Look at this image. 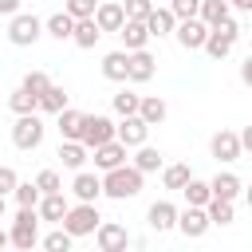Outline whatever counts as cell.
<instances>
[{
	"label": "cell",
	"mask_w": 252,
	"mask_h": 252,
	"mask_svg": "<svg viewBox=\"0 0 252 252\" xmlns=\"http://www.w3.org/2000/svg\"><path fill=\"white\" fill-rule=\"evenodd\" d=\"M142 181H146V173L130 161V165H118V169H106L102 173V197H110V201H130V197H138L142 193Z\"/></svg>",
	"instance_id": "1"
},
{
	"label": "cell",
	"mask_w": 252,
	"mask_h": 252,
	"mask_svg": "<svg viewBox=\"0 0 252 252\" xmlns=\"http://www.w3.org/2000/svg\"><path fill=\"white\" fill-rule=\"evenodd\" d=\"M39 209L35 205H20V213H16V220H12V248H20V252H32L35 244H39Z\"/></svg>",
	"instance_id": "2"
},
{
	"label": "cell",
	"mask_w": 252,
	"mask_h": 252,
	"mask_svg": "<svg viewBox=\"0 0 252 252\" xmlns=\"http://www.w3.org/2000/svg\"><path fill=\"white\" fill-rule=\"evenodd\" d=\"M98 224H102V213H98L94 201H79V205H71L67 217H63V228H67L71 236H94Z\"/></svg>",
	"instance_id": "3"
},
{
	"label": "cell",
	"mask_w": 252,
	"mask_h": 252,
	"mask_svg": "<svg viewBox=\"0 0 252 252\" xmlns=\"http://www.w3.org/2000/svg\"><path fill=\"white\" fill-rule=\"evenodd\" d=\"M43 134H47V126H43V118L35 110L32 114H16V126H12L16 150H39L43 146Z\"/></svg>",
	"instance_id": "4"
},
{
	"label": "cell",
	"mask_w": 252,
	"mask_h": 252,
	"mask_svg": "<svg viewBox=\"0 0 252 252\" xmlns=\"http://www.w3.org/2000/svg\"><path fill=\"white\" fill-rule=\"evenodd\" d=\"M43 32H47V28H43V20H39V16H32V12H16V16H12V24H8V39H12L16 47H32Z\"/></svg>",
	"instance_id": "5"
},
{
	"label": "cell",
	"mask_w": 252,
	"mask_h": 252,
	"mask_svg": "<svg viewBox=\"0 0 252 252\" xmlns=\"http://www.w3.org/2000/svg\"><path fill=\"white\" fill-rule=\"evenodd\" d=\"M236 39H240V24L236 20H224V24H217V28H209V39H205V51L213 55V59H224L232 47H236Z\"/></svg>",
	"instance_id": "6"
},
{
	"label": "cell",
	"mask_w": 252,
	"mask_h": 252,
	"mask_svg": "<svg viewBox=\"0 0 252 252\" xmlns=\"http://www.w3.org/2000/svg\"><path fill=\"white\" fill-rule=\"evenodd\" d=\"M110 138H118V126H114L106 114H87V118H83L79 142H83L87 150H94V146H102V142H110Z\"/></svg>",
	"instance_id": "7"
},
{
	"label": "cell",
	"mask_w": 252,
	"mask_h": 252,
	"mask_svg": "<svg viewBox=\"0 0 252 252\" xmlns=\"http://www.w3.org/2000/svg\"><path fill=\"white\" fill-rule=\"evenodd\" d=\"M209 228H213V220H209V209H205V205H185V209L177 213V232H181V236L201 240Z\"/></svg>",
	"instance_id": "8"
},
{
	"label": "cell",
	"mask_w": 252,
	"mask_h": 252,
	"mask_svg": "<svg viewBox=\"0 0 252 252\" xmlns=\"http://www.w3.org/2000/svg\"><path fill=\"white\" fill-rule=\"evenodd\" d=\"M173 39H177L185 51H201V47H205V39H209V24H205L201 16H193V20H177Z\"/></svg>",
	"instance_id": "9"
},
{
	"label": "cell",
	"mask_w": 252,
	"mask_h": 252,
	"mask_svg": "<svg viewBox=\"0 0 252 252\" xmlns=\"http://www.w3.org/2000/svg\"><path fill=\"white\" fill-rule=\"evenodd\" d=\"M146 138H150V122H146L142 114H126V118L118 122V142H122L126 150H138Z\"/></svg>",
	"instance_id": "10"
},
{
	"label": "cell",
	"mask_w": 252,
	"mask_h": 252,
	"mask_svg": "<svg viewBox=\"0 0 252 252\" xmlns=\"http://www.w3.org/2000/svg\"><path fill=\"white\" fill-rule=\"evenodd\" d=\"M240 134L236 130H217L213 138H209V154L217 158V161H236L240 158Z\"/></svg>",
	"instance_id": "11"
},
{
	"label": "cell",
	"mask_w": 252,
	"mask_h": 252,
	"mask_svg": "<svg viewBox=\"0 0 252 252\" xmlns=\"http://www.w3.org/2000/svg\"><path fill=\"white\" fill-rule=\"evenodd\" d=\"M94 240H98V248H102V252H126L130 232H126L118 220H102V224L94 228Z\"/></svg>",
	"instance_id": "12"
},
{
	"label": "cell",
	"mask_w": 252,
	"mask_h": 252,
	"mask_svg": "<svg viewBox=\"0 0 252 252\" xmlns=\"http://www.w3.org/2000/svg\"><path fill=\"white\" fill-rule=\"evenodd\" d=\"M177 205L173 201H154L150 209H146V224L154 228V232H169V228H177Z\"/></svg>",
	"instance_id": "13"
},
{
	"label": "cell",
	"mask_w": 252,
	"mask_h": 252,
	"mask_svg": "<svg viewBox=\"0 0 252 252\" xmlns=\"http://www.w3.org/2000/svg\"><path fill=\"white\" fill-rule=\"evenodd\" d=\"M94 24L102 28V32H122V24H126V8L118 4V0H98V8H94Z\"/></svg>",
	"instance_id": "14"
},
{
	"label": "cell",
	"mask_w": 252,
	"mask_h": 252,
	"mask_svg": "<svg viewBox=\"0 0 252 252\" xmlns=\"http://www.w3.org/2000/svg\"><path fill=\"white\" fill-rule=\"evenodd\" d=\"M94 154V169H118V165H126V146L118 142V138H110V142H102V146H94L91 150Z\"/></svg>",
	"instance_id": "15"
},
{
	"label": "cell",
	"mask_w": 252,
	"mask_h": 252,
	"mask_svg": "<svg viewBox=\"0 0 252 252\" xmlns=\"http://www.w3.org/2000/svg\"><path fill=\"white\" fill-rule=\"evenodd\" d=\"M55 158H59L67 169H75V173H79V169H83V161L91 158V150H87L79 138H59V154H55Z\"/></svg>",
	"instance_id": "16"
},
{
	"label": "cell",
	"mask_w": 252,
	"mask_h": 252,
	"mask_svg": "<svg viewBox=\"0 0 252 252\" xmlns=\"http://www.w3.org/2000/svg\"><path fill=\"white\" fill-rule=\"evenodd\" d=\"M71 193H75V201H98V197H102V177L79 169L75 181H71Z\"/></svg>",
	"instance_id": "17"
},
{
	"label": "cell",
	"mask_w": 252,
	"mask_h": 252,
	"mask_svg": "<svg viewBox=\"0 0 252 252\" xmlns=\"http://www.w3.org/2000/svg\"><path fill=\"white\" fill-rule=\"evenodd\" d=\"M118 39H122V47H126V51H138V47H146L154 35H150L146 20H126V24H122V32H118Z\"/></svg>",
	"instance_id": "18"
},
{
	"label": "cell",
	"mask_w": 252,
	"mask_h": 252,
	"mask_svg": "<svg viewBox=\"0 0 252 252\" xmlns=\"http://www.w3.org/2000/svg\"><path fill=\"white\" fill-rule=\"evenodd\" d=\"M154 71H158V59H154L146 47L130 51V83H150V79H154Z\"/></svg>",
	"instance_id": "19"
},
{
	"label": "cell",
	"mask_w": 252,
	"mask_h": 252,
	"mask_svg": "<svg viewBox=\"0 0 252 252\" xmlns=\"http://www.w3.org/2000/svg\"><path fill=\"white\" fill-rule=\"evenodd\" d=\"M35 209H39V217H43V220H55V224H63V217H67L71 201H67V197H63V189H59V193H43Z\"/></svg>",
	"instance_id": "20"
},
{
	"label": "cell",
	"mask_w": 252,
	"mask_h": 252,
	"mask_svg": "<svg viewBox=\"0 0 252 252\" xmlns=\"http://www.w3.org/2000/svg\"><path fill=\"white\" fill-rule=\"evenodd\" d=\"M102 75L110 83H126L130 79V51H110L102 55Z\"/></svg>",
	"instance_id": "21"
},
{
	"label": "cell",
	"mask_w": 252,
	"mask_h": 252,
	"mask_svg": "<svg viewBox=\"0 0 252 252\" xmlns=\"http://www.w3.org/2000/svg\"><path fill=\"white\" fill-rule=\"evenodd\" d=\"M146 28H150V35H173V32H177L173 8H154V12L146 16Z\"/></svg>",
	"instance_id": "22"
},
{
	"label": "cell",
	"mask_w": 252,
	"mask_h": 252,
	"mask_svg": "<svg viewBox=\"0 0 252 252\" xmlns=\"http://www.w3.org/2000/svg\"><path fill=\"white\" fill-rule=\"evenodd\" d=\"M43 28H47V35H51V39H59V43H63V39H71V35H75V16L63 8V12L47 16V20H43Z\"/></svg>",
	"instance_id": "23"
},
{
	"label": "cell",
	"mask_w": 252,
	"mask_h": 252,
	"mask_svg": "<svg viewBox=\"0 0 252 252\" xmlns=\"http://www.w3.org/2000/svg\"><path fill=\"white\" fill-rule=\"evenodd\" d=\"M83 110H75V106H67V110H59L55 114V126H59V138H79L83 134Z\"/></svg>",
	"instance_id": "24"
},
{
	"label": "cell",
	"mask_w": 252,
	"mask_h": 252,
	"mask_svg": "<svg viewBox=\"0 0 252 252\" xmlns=\"http://www.w3.org/2000/svg\"><path fill=\"white\" fill-rule=\"evenodd\" d=\"M138 114H142L150 126H161V122H165V114H169V106H165V98H158V94H142Z\"/></svg>",
	"instance_id": "25"
},
{
	"label": "cell",
	"mask_w": 252,
	"mask_h": 252,
	"mask_svg": "<svg viewBox=\"0 0 252 252\" xmlns=\"http://www.w3.org/2000/svg\"><path fill=\"white\" fill-rule=\"evenodd\" d=\"M201 20H205L209 28H217V24L232 20V4H228V0H201Z\"/></svg>",
	"instance_id": "26"
},
{
	"label": "cell",
	"mask_w": 252,
	"mask_h": 252,
	"mask_svg": "<svg viewBox=\"0 0 252 252\" xmlns=\"http://www.w3.org/2000/svg\"><path fill=\"white\" fill-rule=\"evenodd\" d=\"M98 35H102V28L94 24V16L75 20V35H71V39H75L79 47H94V43H98Z\"/></svg>",
	"instance_id": "27"
},
{
	"label": "cell",
	"mask_w": 252,
	"mask_h": 252,
	"mask_svg": "<svg viewBox=\"0 0 252 252\" xmlns=\"http://www.w3.org/2000/svg\"><path fill=\"white\" fill-rule=\"evenodd\" d=\"M189 177H193V169H189L185 161H173V165H161V185H165V189H177V193H181Z\"/></svg>",
	"instance_id": "28"
},
{
	"label": "cell",
	"mask_w": 252,
	"mask_h": 252,
	"mask_svg": "<svg viewBox=\"0 0 252 252\" xmlns=\"http://www.w3.org/2000/svg\"><path fill=\"white\" fill-rule=\"evenodd\" d=\"M8 106H12L16 114H32V110H39V94H32V91L20 83V87L8 94Z\"/></svg>",
	"instance_id": "29"
},
{
	"label": "cell",
	"mask_w": 252,
	"mask_h": 252,
	"mask_svg": "<svg viewBox=\"0 0 252 252\" xmlns=\"http://www.w3.org/2000/svg\"><path fill=\"white\" fill-rule=\"evenodd\" d=\"M209 185H213V197H228V201H236V197H240V189H244L236 173H217Z\"/></svg>",
	"instance_id": "30"
},
{
	"label": "cell",
	"mask_w": 252,
	"mask_h": 252,
	"mask_svg": "<svg viewBox=\"0 0 252 252\" xmlns=\"http://www.w3.org/2000/svg\"><path fill=\"white\" fill-rule=\"evenodd\" d=\"M39 110H43V114H59V110H67V91L51 83V87L39 94Z\"/></svg>",
	"instance_id": "31"
},
{
	"label": "cell",
	"mask_w": 252,
	"mask_h": 252,
	"mask_svg": "<svg viewBox=\"0 0 252 252\" xmlns=\"http://www.w3.org/2000/svg\"><path fill=\"white\" fill-rule=\"evenodd\" d=\"M134 165H138L142 173H158V169L165 165V158H161L154 146H146V142H142V146H138V154H134Z\"/></svg>",
	"instance_id": "32"
},
{
	"label": "cell",
	"mask_w": 252,
	"mask_h": 252,
	"mask_svg": "<svg viewBox=\"0 0 252 252\" xmlns=\"http://www.w3.org/2000/svg\"><path fill=\"white\" fill-rule=\"evenodd\" d=\"M181 193H185V201H189V205H209V201H213V185H209V181H201V177H189Z\"/></svg>",
	"instance_id": "33"
},
{
	"label": "cell",
	"mask_w": 252,
	"mask_h": 252,
	"mask_svg": "<svg viewBox=\"0 0 252 252\" xmlns=\"http://www.w3.org/2000/svg\"><path fill=\"white\" fill-rule=\"evenodd\" d=\"M205 209H209V220H213V224H232V217H236V209H232L228 197H213Z\"/></svg>",
	"instance_id": "34"
},
{
	"label": "cell",
	"mask_w": 252,
	"mask_h": 252,
	"mask_svg": "<svg viewBox=\"0 0 252 252\" xmlns=\"http://www.w3.org/2000/svg\"><path fill=\"white\" fill-rule=\"evenodd\" d=\"M138 106H142V94H134V91H118V94H114V114H118V118L138 114Z\"/></svg>",
	"instance_id": "35"
},
{
	"label": "cell",
	"mask_w": 252,
	"mask_h": 252,
	"mask_svg": "<svg viewBox=\"0 0 252 252\" xmlns=\"http://www.w3.org/2000/svg\"><path fill=\"white\" fill-rule=\"evenodd\" d=\"M47 252H71V244H75V236L67 232V228H55V232H47L43 240H39Z\"/></svg>",
	"instance_id": "36"
},
{
	"label": "cell",
	"mask_w": 252,
	"mask_h": 252,
	"mask_svg": "<svg viewBox=\"0 0 252 252\" xmlns=\"http://www.w3.org/2000/svg\"><path fill=\"white\" fill-rule=\"evenodd\" d=\"M12 197H16V205H39V197H43V189H39L35 181H20V185L12 189Z\"/></svg>",
	"instance_id": "37"
},
{
	"label": "cell",
	"mask_w": 252,
	"mask_h": 252,
	"mask_svg": "<svg viewBox=\"0 0 252 252\" xmlns=\"http://www.w3.org/2000/svg\"><path fill=\"white\" fill-rule=\"evenodd\" d=\"M35 185H39L43 193H59V189H63V177H59L55 169H39V173H35Z\"/></svg>",
	"instance_id": "38"
},
{
	"label": "cell",
	"mask_w": 252,
	"mask_h": 252,
	"mask_svg": "<svg viewBox=\"0 0 252 252\" xmlns=\"http://www.w3.org/2000/svg\"><path fill=\"white\" fill-rule=\"evenodd\" d=\"M122 8H126V20H146L154 12V0H122Z\"/></svg>",
	"instance_id": "39"
},
{
	"label": "cell",
	"mask_w": 252,
	"mask_h": 252,
	"mask_svg": "<svg viewBox=\"0 0 252 252\" xmlns=\"http://www.w3.org/2000/svg\"><path fill=\"white\" fill-rule=\"evenodd\" d=\"M24 87H28L32 94H43V91L51 87V79H47V71H28V75H24Z\"/></svg>",
	"instance_id": "40"
},
{
	"label": "cell",
	"mask_w": 252,
	"mask_h": 252,
	"mask_svg": "<svg viewBox=\"0 0 252 252\" xmlns=\"http://www.w3.org/2000/svg\"><path fill=\"white\" fill-rule=\"evenodd\" d=\"M169 8H173L177 20H193V16H201V0H173Z\"/></svg>",
	"instance_id": "41"
},
{
	"label": "cell",
	"mask_w": 252,
	"mask_h": 252,
	"mask_svg": "<svg viewBox=\"0 0 252 252\" xmlns=\"http://www.w3.org/2000/svg\"><path fill=\"white\" fill-rule=\"evenodd\" d=\"M94 8H98V0H67V12H71L75 20H83V16H94Z\"/></svg>",
	"instance_id": "42"
},
{
	"label": "cell",
	"mask_w": 252,
	"mask_h": 252,
	"mask_svg": "<svg viewBox=\"0 0 252 252\" xmlns=\"http://www.w3.org/2000/svg\"><path fill=\"white\" fill-rule=\"evenodd\" d=\"M16 185H20V177H16V169H12V165H0V193L8 197V193H12Z\"/></svg>",
	"instance_id": "43"
},
{
	"label": "cell",
	"mask_w": 252,
	"mask_h": 252,
	"mask_svg": "<svg viewBox=\"0 0 252 252\" xmlns=\"http://www.w3.org/2000/svg\"><path fill=\"white\" fill-rule=\"evenodd\" d=\"M240 83H244V87H252V55L240 63Z\"/></svg>",
	"instance_id": "44"
},
{
	"label": "cell",
	"mask_w": 252,
	"mask_h": 252,
	"mask_svg": "<svg viewBox=\"0 0 252 252\" xmlns=\"http://www.w3.org/2000/svg\"><path fill=\"white\" fill-rule=\"evenodd\" d=\"M20 12V0H0V16H16Z\"/></svg>",
	"instance_id": "45"
},
{
	"label": "cell",
	"mask_w": 252,
	"mask_h": 252,
	"mask_svg": "<svg viewBox=\"0 0 252 252\" xmlns=\"http://www.w3.org/2000/svg\"><path fill=\"white\" fill-rule=\"evenodd\" d=\"M240 146L252 154V126H244V130H240Z\"/></svg>",
	"instance_id": "46"
},
{
	"label": "cell",
	"mask_w": 252,
	"mask_h": 252,
	"mask_svg": "<svg viewBox=\"0 0 252 252\" xmlns=\"http://www.w3.org/2000/svg\"><path fill=\"white\" fill-rule=\"evenodd\" d=\"M228 4H232L236 12H252V0H228Z\"/></svg>",
	"instance_id": "47"
},
{
	"label": "cell",
	"mask_w": 252,
	"mask_h": 252,
	"mask_svg": "<svg viewBox=\"0 0 252 252\" xmlns=\"http://www.w3.org/2000/svg\"><path fill=\"white\" fill-rule=\"evenodd\" d=\"M8 244H12V232H4V228H0V248H8Z\"/></svg>",
	"instance_id": "48"
},
{
	"label": "cell",
	"mask_w": 252,
	"mask_h": 252,
	"mask_svg": "<svg viewBox=\"0 0 252 252\" xmlns=\"http://www.w3.org/2000/svg\"><path fill=\"white\" fill-rule=\"evenodd\" d=\"M244 201H248V209H252V185H248V189H244Z\"/></svg>",
	"instance_id": "49"
},
{
	"label": "cell",
	"mask_w": 252,
	"mask_h": 252,
	"mask_svg": "<svg viewBox=\"0 0 252 252\" xmlns=\"http://www.w3.org/2000/svg\"><path fill=\"white\" fill-rule=\"evenodd\" d=\"M0 220H4V193H0Z\"/></svg>",
	"instance_id": "50"
}]
</instances>
